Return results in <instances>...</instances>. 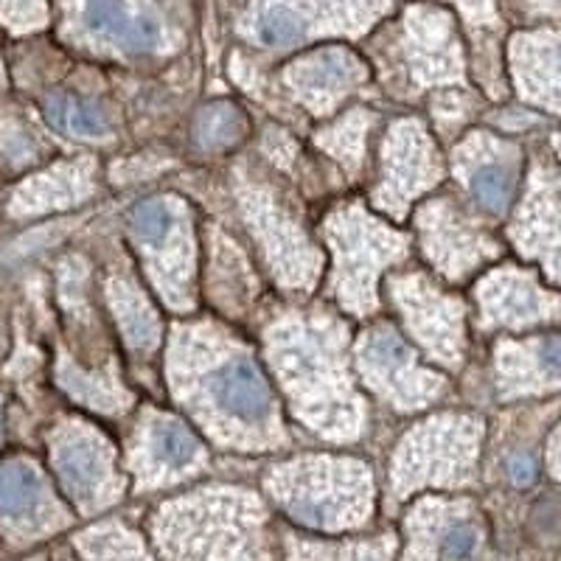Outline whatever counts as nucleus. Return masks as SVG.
I'll return each mask as SVG.
<instances>
[{
	"label": "nucleus",
	"mask_w": 561,
	"mask_h": 561,
	"mask_svg": "<svg viewBox=\"0 0 561 561\" xmlns=\"http://www.w3.org/2000/svg\"><path fill=\"white\" fill-rule=\"evenodd\" d=\"M239 199L244 205V219H250L255 239L267 253L270 267L275 270V278L289 287H304L312 273L318 275V250L307 242L300 225L280 210L273 194L239 185Z\"/></svg>",
	"instance_id": "nucleus-16"
},
{
	"label": "nucleus",
	"mask_w": 561,
	"mask_h": 561,
	"mask_svg": "<svg viewBox=\"0 0 561 561\" xmlns=\"http://www.w3.org/2000/svg\"><path fill=\"white\" fill-rule=\"evenodd\" d=\"M197 147L203 152H225V149L237 147L244 138V118L233 104H208L199 113L197 129H194Z\"/></svg>",
	"instance_id": "nucleus-26"
},
{
	"label": "nucleus",
	"mask_w": 561,
	"mask_h": 561,
	"mask_svg": "<svg viewBox=\"0 0 561 561\" xmlns=\"http://www.w3.org/2000/svg\"><path fill=\"white\" fill-rule=\"evenodd\" d=\"M536 474H539V466H536L534 455L528 453H511L505 460V478L514 489H528L536 483Z\"/></svg>",
	"instance_id": "nucleus-31"
},
{
	"label": "nucleus",
	"mask_w": 561,
	"mask_h": 561,
	"mask_svg": "<svg viewBox=\"0 0 561 561\" xmlns=\"http://www.w3.org/2000/svg\"><path fill=\"white\" fill-rule=\"evenodd\" d=\"M110 309L115 314V323L122 329L124 340L138 357H149L160 345V318L152 309L149 298L135 287L129 278L113 275L107 280Z\"/></svg>",
	"instance_id": "nucleus-22"
},
{
	"label": "nucleus",
	"mask_w": 561,
	"mask_h": 561,
	"mask_svg": "<svg viewBox=\"0 0 561 561\" xmlns=\"http://www.w3.org/2000/svg\"><path fill=\"white\" fill-rule=\"evenodd\" d=\"M84 26L90 32L104 34V37L124 43L133 18H129L124 0H84Z\"/></svg>",
	"instance_id": "nucleus-27"
},
{
	"label": "nucleus",
	"mask_w": 561,
	"mask_h": 561,
	"mask_svg": "<svg viewBox=\"0 0 561 561\" xmlns=\"http://www.w3.org/2000/svg\"><path fill=\"white\" fill-rule=\"evenodd\" d=\"M267 363L307 427L348 440L363 430V402L345 368V332L329 314H289L267 329Z\"/></svg>",
	"instance_id": "nucleus-1"
},
{
	"label": "nucleus",
	"mask_w": 561,
	"mask_h": 561,
	"mask_svg": "<svg viewBox=\"0 0 561 561\" xmlns=\"http://www.w3.org/2000/svg\"><path fill=\"white\" fill-rule=\"evenodd\" d=\"M267 494L298 528L345 536L374 517V474L365 463L334 455H309L270 469Z\"/></svg>",
	"instance_id": "nucleus-4"
},
{
	"label": "nucleus",
	"mask_w": 561,
	"mask_h": 561,
	"mask_svg": "<svg viewBox=\"0 0 561 561\" xmlns=\"http://www.w3.org/2000/svg\"><path fill=\"white\" fill-rule=\"evenodd\" d=\"M205 466L203 440L167 413H149L133 435V472L138 489H163L188 480Z\"/></svg>",
	"instance_id": "nucleus-13"
},
{
	"label": "nucleus",
	"mask_w": 561,
	"mask_h": 561,
	"mask_svg": "<svg viewBox=\"0 0 561 561\" xmlns=\"http://www.w3.org/2000/svg\"><path fill=\"white\" fill-rule=\"evenodd\" d=\"M404 545L396 561H478L485 548V519L472 500L424 497L402 523Z\"/></svg>",
	"instance_id": "nucleus-10"
},
{
	"label": "nucleus",
	"mask_w": 561,
	"mask_h": 561,
	"mask_svg": "<svg viewBox=\"0 0 561 561\" xmlns=\"http://www.w3.org/2000/svg\"><path fill=\"white\" fill-rule=\"evenodd\" d=\"M0 525L14 542L28 545L68 528L70 511L54 497L37 466L7 460L0 463Z\"/></svg>",
	"instance_id": "nucleus-15"
},
{
	"label": "nucleus",
	"mask_w": 561,
	"mask_h": 561,
	"mask_svg": "<svg viewBox=\"0 0 561 561\" xmlns=\"http://www.w3.org/2000/svg\"><path fill=\"white\" fill-rule=\"evenodd\" d=\"M43 113L51 127H57L62 135L82 140H99L110 135L107 113L96 102L77 96H51L43 104Z\"/></svg>",
	"instance_id": "nucleus-25"
},
{
	"label": "nucleus",
	"mask_w": 561,
	"mask_h": 561,
	"mask_svg": "<svg viewBox=\"0 0 561 561\" xmlns=\"http://www.w3.org/2000/svg\"><path fill=\"white\" fill-rule=\"evenodd\" d=\"M483 424L472 415H438L402 438L390 466V497L402 503L424 485L472 483Z\"/></svg>",
	"instance_id": "nucleus-5"
},
{
	"label": "nucleus",
	"mask_w": 561,
	"mask_h": 561,
	"mask_svg": "<svg viewBox=\"0 0 561 561\" xmlns=\"http://www.w3.org/2000/svg\"><path fill=\"white\" fill-rule=\"evenodd\" d=\"M421 230V244L430 262L447 278L460 280L500 255V244L466 217L453 197H440L421 205L415 217Z\"/></svg>",
	"instance_id": "nucleus-14"
},
{
	"label": "nucleus",
	"mask_w": 561,
	"mask_h": 561,
	"mask_svg": "<svg viewBox=\"0 0 561 561\" xmlns=\"http://www.w3.org/2000/svg\"><path fill=\"white\" fill-rule=\"evenodd\" d=\"M307 37V26L304 20L293 12V9L275 7L270 12L262 14L259 20V39L264 45H273V48H293L300 39Z\"/></svg>",
	"instance_id": "nucleus-28"
},
{
	"label": "nucleus",
	"mask_w": 561,
	"mask_h": 561,
	"mask_svg": "<svg viewBox=\"0 0 561 561\" xmlns=\"http://www.w3.org/2000/svg\"><path fill=\"white\" fill-rule=\"evenodd\" d=\"M284 561H396L399 539L393 534L365 536V539H318L287 530L280 536Z\"/></svg>",
	"instance_id": "nucleus-21"
},
{
	"label": "nucleus",
	"mask_w": 561,
	"mask_h": 561,
	"mask_svg": "<svg viewBox=\"0 0 561 561\" xmlns=\"http://www.w3.org/2000/svg\"><path fill=\"white\" fill-rule=\"evenodd\" d=\"M559 359V340H503L494 351V365H497V385L503 396L519 399V396H536L542 390L553 393L559 385V368H530L539 363H553Z\"/></svg>",
	"instance_id": "nucleus-20"
},
{
	"label": "nucleus",
	"mask_w": 561,
	"mask_h": 561,
	"mask_svg": "<svg viewBox=\"0 0 561 561\" xmlns=\"http://www.w3.org/2000/svg\"><path fill=\"white\" fill-rule=\"evenodd\" d=\"M158 39H160V26L152 18H135L122 45L124 48H129V51L144 54V51H152L154 45H158Z\"/></svg>",
	"instance_id": "nucleus-30"
},
{
	"label": "nucleus",
	"mask_w": 561,
	"mask_h": 561,
	"mask_svg": "<svg viewBox=\"0 0 561 561\" xmlns=\"http://www.w3.org/2000/svg\"><path fill=\"white\" fill-rule=\"evenodd\" d=\"M160 561H278L270 514L242 489H203L169 500L149 519Z\"/></svg>",
	"instance_id": "nucleus-2"
},
{
	"label": "nucleus",
	"mask_w": 561,
	"mask_h": 561,
	"mask_svg": "<svg viewBox=\"0 0 561 561\" xmlns=\"http://www.w3.org/2000/svg\"><path fill=\"white\" fill-rule=\"evenodd\" d=\"M113 455V444L79 421H65L54 435L51 460L59 489L84 517L122 500L124 478Z\"/></svg>",
	"instance_id": "nucleus-9"
},
{
	"label": "nucleus",
	"mask_w": 561,
	"mask_h": 561,
	"mask_svg": "<svg viewBox=\"0 0 561 561\" xmlns=\"http://www.w3.org/2000/svg\"><path fill=\"white\" fill-rule=\"evenodd\" d=\"M357 370L365 388L399 413H419L447 390L444 377L424 368L388 323L368 325L357 337Z\"/></svg>",
	"instance_id": "nucleus-8"
},
{
	"label": "nucleus",
	"mask_w": 561,
	"mask_h": 561,
	"mask_svg": "<svg viewBox=\"0 0 561 561\" xmlns=\"http://www.w3.org/2000/svg\"><path fill=\"white\" fill-rule=\"evenodd\" d=\"M144 267L172 309L192 307L194 237L185 208L172 197H149L133 205L127 217Z\"/></svg>",
	"instance_id": "nucleus-7"
},
{
	"label": "nucleus",
	"mask_w": 561,
	"mask_h": 561,
	"mask_svg": "<svg viewBox=\"0 0 561 561\" xmlns=\"http://www.w3.org/2000/svg\"><path fill=\"white\" fill-rule=\"evenodd\" d=\"M455 172L480 210L503 217L517 194L519 149L494 135H469L455 149Z\"/></svg>",
	"instance_id": "nucleus-17"
},
{
	"label": "nucleus",
	"mask_w": 561,
	"mask_h": 561,
	"mask_svg": "<svg viewBox=\"0 0 561 561\" xmlns=\"http://www.w3.org/2000/svg\"><path fill=\"white\" fill-rule=\"evenodd\" d=\"M172 359H180L174 357ZM203 368L172 363L174 396L203 424L214 430V438L225 444V435H248L259 440L264 433H278V402L255 359L237 340H205Z\"/></svg>",
	"instance_id": "nucleus-3"
},
{
	"label": "nucleus",
	"mask_w": 561,
	"mask_h": 561,
	"mask_svg": "<svg viewBox=\"0 0 561 561\" xmlns=\"http://www.w3.org/2000/svg\"><path fill=\"white\" fill-rule=\"evenodd\" d=\"M556 172L553 167H536L530 194L519 208L517 219L511 225L514 244H519L523 255L539 259L548 255L550 278H556V228H559V194H556Z\"/></svg>",
	"instance_id": "nucleus-19"
},
{
	"label": "nucleus",
	"mask_w": 561,
	"mask_h": 561,
	"mask_svg": "<svg viewBox=\"0 0 561 561\" xmlns=\"http://www.w3.org/2000/svg\"><path fill=\"white\" fill-rule=\"evenodd\" d=\"M70 548L79 561H160L144 534L124 519H102L73 534Z\"/></svg>",
	"instance_id": "nucleus-23"
},
{
	"label": "nucleus",
	"mask_w": 561,
	"mask_h": 561,
	"mask_svg": "<svg viewBox=\"0 0 561 561\" xmlns=\"http://www.w3.org/2000/svg\"><path fill=\"white\" fill-rule=\"evenodd\" d=\"M334 250L332 289L348 312L368 314L377 309V278L385 267L402 262L410 239L370 219L359 205L334 210L325 222Z\"/></svg>",
	"instance_id": "nucleus-6"
},
{
	"label": "nucleus",
	"mask_w": 561,
	"mask_h": 561,
	"mask_svg": "<svg viewBox=\"0 0 561 561\" xmlns=\"http://www.w3.org/2000/svg\"><path fill=\"white\" fill-rule=\"evenodd\" d=\"M318 144L332 154V158L343 160L345 169H359L363 167V152H365V129L357 127H340L329 129V133L318 135Z\"/></svg>",
	"instance_id": "nucleus-29"
},
{
	"label": "nucleus",
	"mask_w": 561,
	"mask_h": 561,
	"mask_svg": "<svg viewBox=\"0 0 561 561\" xmlns=\"http://www.w3.org/2000/svg\"><path fill=\"white\" fill-rule=\"evenodd\" d=\"M388 293L402 314L404 332L435 363L458 368L463 359V304L424 273L390 275Z\"/></svg>",
	"instance_id": "nucleus-11"
},
{
	"label": "nucleus",
	"mask_w": 561,
	"mask_h": 561,
	"mask_svg": "<svg viewBox=\"0 0 561 561\" xmlns=\"http://www.w3.org/2000/svg\"><path fill=\"white\" fill-rule=\"evenodd\" d=\"M440 178V154L424 127L415 122L396 124L382 140V180L374 192V205L393 217H404L408 205Z\"/></svg>",
	"instance_id": "nucleus-12"
},
{
	"label": "nucleus",
	"mask_w": 561,
	"mask_h": 561,
	"mask_svg": "<svg viewBox=\"0 0 561 561\" xmlns=\"http://www.w3.org/2000/svg\"><path fill=\"white\" fill-rule=\"evenodd\" d=\"M359 79V65L348 57L345 51H320L309 59L304 68L298 70V82L300 93L314 102L318 99H332L337 93H343L345 88Z\"/></svg>",
	"instance_id": "nucleus-24"
},
{
	"label": "nucleus",
	"mask_w": 561,
	"mask_h": 561,
	"mask_svg": "<svg viewBox=\"0 0 561 561\" xmlns=\"http://www.w3.org/2000/svg\"><path fill=\"white\" fill-rule=\"evenodd\" d=\"M483 325L528 329L536 323H556L559 304L553 293H545L534 273L517 267H503L489 273L478 287Z\"/></svg>",
	"instance_id": "nucleus-18"
}]
</instances>
